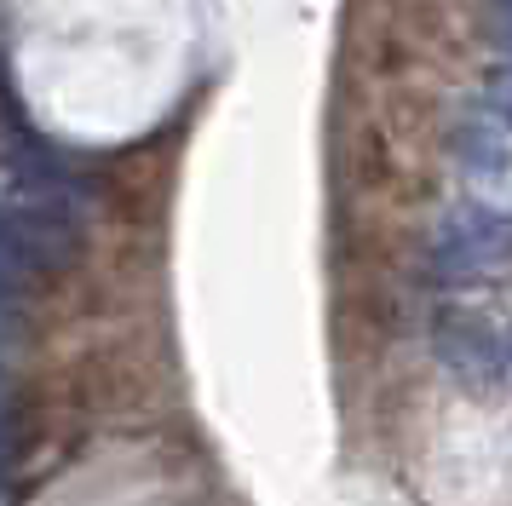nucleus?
Wrapping results in <instances>:
<instances>
[{"instance_id":"nucleus-3","label":"nucleus","mask_w":512,"mask_h":506,"mask_svg":"<svg viewBox=\"0 0 512 506\" xmlns=\"http://www.w3.org/2000/svg\"><path fill=\"white\" fill-rule=\"evenodd\" d=\"M432 271L443 282H478V276L512 265V207L466 202L432 230Z\"/></svg>"},{"instance_id":"nucleus-1","label":"nucleus","mask_w":512,"mask_h":506,"mask_svg":"<svg viewBox=\"0 0 512 506\" xmlns=\"http://www.w3.org/2000/svg\"><path fill=\"white\" fill-rule=\"evenodd\" d=\"M81 230L47 202H0V294H35L75 265Z\"/></svg>"},{"instance_id":"nucleus-4","label":"nucleus","mask_w":512,"mask_h":506,"mask_svg":"<svg viewBox=\"0 0 512 506\" xmlns=\"http://www.w3.org/2000/svg\"><path fill=\"white\" fill-rule=\"evenodd\" d=\"M18 449H24V414H18V403L0 391V489H6L12 466H18Z\"/></svg>"},{"instance_id":"nucleus-6","label":"nucleus","mask_w":512,"mask_h":506,"mask_svg":"<svg viewBox=\"0 0 512 506\" xmlns=\"http://www.w3.org/2000/svg\"><path fill=\"white\" fill-rule=\"evenodd\" d=\"M12 340H18V317L6 311V294H0V351H6Z\"/></svg>"},{"instance_id":"nucleus-5","label":"nucleus","mask_w":512,"mask_h":506,"mask_svg":"<svg viewBox=\"0 0 512 506\" xmlns=\"http://www.w3.org/2000/svg\"><path fill=\"white\" fill-rule=\"evenodd\" d=\"M484 98H489V110H495V121L512 133V64L501 69H489V81H484Z\"/></svg>"},{"instance_id":"nucleus-2","label":"nucleus","mask_w":512,"mask_h":506,"mask_svg":"<svg viewBox=\"0 0 512 506\" xmlns=\"http://www.w3.org/2000/svg\"><path fill=\"white\" fill-rule=\"evenodd\" d=\"M432 357L472 391H512V317L449 299L432 317Z\"/></svg>"},{"instance_id":"nucleus-7","label":"nucleus","mask_w":512,"mask_h":506,"mask_svg":"<svg viewBox=\"0 0 512 506\" xmlns=\"http://www.w3.org/2000/svg\"><path fill=\"white\" fill-rule=\"evenodd\" d=\"M495 6H501V12H507V18H512V0H495Z\"/></svg>"}]
</instances>
